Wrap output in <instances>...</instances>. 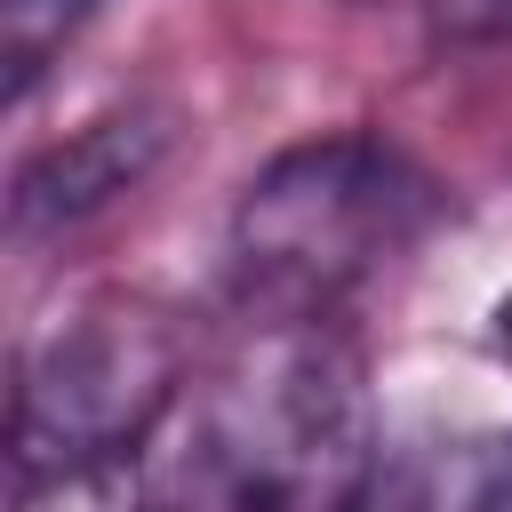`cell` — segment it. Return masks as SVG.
<instances>
[{"mask_svg":"<svg viewBox=\"0 0 512 512\" xmlns=\"http://www.w3.org/2000/svg\"><path fill=\"white\" fill-rule=\"evenodd\" d=\"M440 216V184L384 136L336 128L288 144L272 168L248 176L232 208V280L256 312L320 320L336 296L376 280L416 232Z\"/></svg>","mask_w":512,"mask_h":512,"instance_id":"6da1fadb","label":"cell"},{"mask_svg":"<svg viewBox=\"0 0 512 512\" xmlns=\"http://www.w3.org/2000/svg\"><path fill=\"white\" fill-rule=\"evenodd\" d=\"M184 328L136 296H72L16 360V488L136 480V456L176 416Z\"/></svg>","mask_w":512,"mask_h":512,"instance_id":"7a4b0ae2","label":"cell"},{"mask_svg":"<svg viewBox=\"0 0 512 512\" xmlns=\"http://www.w3.org/2000/svg\"><path fill=\"white\" fill-rule=\"evenodd\" d=\"M168 144H176V120L152 112V104H120V112L80 120L64 144H48V152L16 176V224L40 232V224H80V216H96V208L120 200L128 184H144Z\"/></svg>","mask_w":512,"mask_h":512,"instance_id":"3957f363","label":"cell"},{"mask_svg":"<svg viewBox=\"0 0 512 512\" xmlns=\"http://www.w3.org/2000/svg\"><path fill=\"white\" fill-rule=\"evenodd\" d=\"M352 512H512V432H472L408 456L376 448Z\"/></svg>","mask_w":512,"mask_h":512,"instance_id":"277c9868","label":"cell"},{"mask_svg":"<svg viewBox=\"0 0 512 512\" xmlns=\"http://www.w3.org/2000/svg\"><path fill=\"white\" fill-rule=\"evenodd\" d=\"M104 0H0V64H8V88L24 96L40 72H48V56L96 16Z\"/></svg>","mask_w":512,"mask_h":512,"instance_id":"5b68a950","label":"cell"},{"mask_svg":"<svg viewBox=\"0 0 512 512\" xmlns=\"http://www.w3.org/2000/svg\"><path fill=\"white\" fill-rule=\"evenodd\" d=\"M432 24L456 40H512V0H432Z\"/></svg>","mask_w":512,"mask_h":512,"instance_id":"8992f818","label":"cell"},{"mask_svg":"<svg viewBox=\"0 0 512 512\" xmlns=\"http://www.w3.org/2000/svg\"><path fill=\"white\" fill-rule=\"evenodd\" d=\"M496 352H504V368H512V288L496 296Z\"/></svg>","mask_w":512,"mask_h":512,"instance_id":"52a82bcc","label":"cell"}]
</instances>
